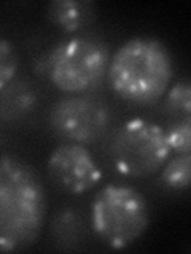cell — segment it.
I'll use <instances>...</instances> for the list:
<instances>
[{
  "instance_id": "1",
  "label": "cell",
  "mask_w": 191,
  "mask_h": 254,
  "mask_svg": "<svg viewBox=\"0 0 191 254\" xmlns=\"http://www.w3.org/2000/svg\"><path fill=\"white\" fill-rule=\"evenodd\" d=\"M46 218L45 186L26 161L0 156V251L34 245Z\"/></svg>"
},
{
  "instance_id": "11",
  "label": "cell",
  "mask_w": 191,
  "mask_h": 254,
  "mask_svg": "<svg viewBox=\"0 0 191 254\" xmlns=\"http://www.w3.org/2000/svg\"><path fill=\"white\" fill-rule=\"evenodd\" d=\"M166 108L175 115L191 116V86L188 79H180L169 87L166 95Z\"/></svg>"
},
{
  "instance_id": "2",
  "label": "cell",
  "mask_w": 191,
  "mask_h": 254,
  "mask_svg": "<svg viewBox=\"0 0 191 254\" xmlns=\"http://www.w3.org/2000/svg\"><path fill=\"white\" fill-rule=\"evenodd\" d=\"M174 62L169 48L153 37H132L110 58L107 78L119 99L151 105L169 89Z\"/></svg>"
},
{
  "instance_id": "5",
  "label": "cell",
  "mask_w": 191,
  "mask_h": 254,
  "mask_svg": "<svg viewBox=\"0 0 191 254\" xmlns=\"http://www.w3.org/2000/svg\"><path fill=\"white\" fill-rule=\"evenodd\" d=\"M171 146L166 130L148 119L126 121L110 141V159L115 169L131 178L150 177L169 161Z\"/></svg>"
},
{
  "instance_id": "6",
  "label": "cell",
  "mask_w": 191,
  "mask_h": 254,
  "mask_svg": "<svg viewBox=\"0 0 191 254\" xmlns=\"http://www.w3.org/2000/svg\"><path fill=\"white\" fill-rule=\"evenodd\" d=\"M51 129L69 141L91 145L100 140L111 124L107 103L88 94H69L50 111Z\"/></svg>"
},
{
  "instance_id": "12",
  "label": "cell",
  "mask_w": 191,
  "mask_h": 254,
  "mask_svg": "<svg viewBox=\"0 0 191 254\" xmlns=\"http://www.w3.org/2000/svg\"><path fill=\"white\" fill-rule=\"evenodd\" d=\"M19 68V58L14 45L3 37H0V89L10 84L16 78Z\"/></svg>"
},
{
  "instance_id": "4",
  "label": "cell",
  "mask_w": 191,
  "mask_h": 254,
  "mask_svg": "<svg viewBox=\"0 0 191 254\" xmlns=\"http://www.w3.org/2000/svg\"><path fill=\"white\" fill-rule=\"evenodd\" d=\"M148 222L145 197L131 186L108 183L93 198V230L110 248L132 245L147 230Z\"/></svg>"
},
{
  "instance_id": "3",
  "label": "cell",
  "mask_w": 191,
  "mask_h": 254,
  "mask_svg": "<svg viewBox=\"0 0 191 254\" xmlns=\"http://www.w3.org/2000/svg\"><path fill=\"white\" fill-rule=\"evenodd\" d=\"M108 46L97 38L70 37L53 46L45 58V73L66 94H88L107 75Z\"/></svg>"
},
{
  "instance_id": "10",
  "label": "cell",
  "mask_w": 191,
  "mask_h": 254,
  "mask_svg": "<svg viewBox=\"0 0 191 254\" xmlns=\"http://www.w3.org/2000/svg\"><path fill=\"white\" fill-rule=\"evenodd\" d=\"M163 169L161 178L166 186L172 189H187L191 180V154L180 153L167 161Z\"/></svg>"
},
{
  "instance_id": "7",
  "label": "cell",
  "mask_w": 191,
  "mask_h": 254,
  "mask_svg": "<svg viewBox=\"0 0 191 254\" xmlns=\"http://www.w3.org/2000/svg\"><path fill=\"white\" fill-rule=\"evenodd\" d=\"M48 172L58 186L72 194H85L102 180L99 164L90 149L74 141L54 148L48 159Z\"/></svg>"
},
{
  "instance_id": "9",
  "label": "cell",
  "mask_w": 191,
  "mask_h": 254,
  "mask_svg": "<svg viewBox=\"0 0 191 254\" xmlns=\"http://www.w3.org/2000/svg\"><path fill=\"white\" fill-rule=\"evenodd\" d=\"M37 95L27 83H14V79L0 89V118L16 119L27 115L35 107Z\"/></svg>"
},
{
  "instance_id": "13",
  "label": "cell",
  "mask_w": 191,
  "mask_h": 254,
  "mask_svg": "<svg viewBox=\"0 0 191 254\" xmlns=\"http://www.w3.org/2000/svg\"><path fill=\"white\" fill-rule=\"evenodd\" d=\"M166 138L171 151L177 153H190L191 151V116L179 119L166 130Z\"/></svg>"
},
{
  "instance_id": "8",
  "label": "cell",
  "mask_w": 191,
  "mask_h": 254,
  "mask_svg": "<svg viewBox=\"0 0 191 254\" xmlns=\"http://www.w3.org/2000/svg\"><path fill=\"white\" fill-rule=\"evenodd\" d=\"M48 18L64 32H78L94 18V3L88 0H54L46 6Z\"/></svg>"
}]
</instances>
